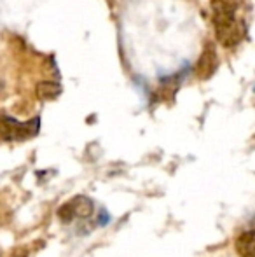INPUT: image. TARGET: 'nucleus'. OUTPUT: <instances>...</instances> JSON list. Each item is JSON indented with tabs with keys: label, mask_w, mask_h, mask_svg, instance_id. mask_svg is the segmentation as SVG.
<instances>
[{
	"label": "nucleus",
	"mask_w": 255,
	"mask_h": 257,
	"mask_svg": "<svg viewBox=\"0 0 255 257\" xmlns=\"http://www.w3.org/2000/svg\"><path fill=\"white\" fill-rule=\"evenodd\" d=\"M217 67H218V58H217V51H215V46L211 42H206V46H204L203 53H201L196 65L197 79H201V81L210 79L215 74Z\"/></svg>",
	"instance_id": "obj_3"
},
{
	"label": "nucleus",
	"mask_w": 255,
	"mask_h": 257,
	"mask_svg": "<svg viewBox=\"0 0 255 257\" xmlns=\"http://www.w3.org/2000/svg\"><path fill=\"white\" fill-rule=\"evenodd\" d=\"M236 252L241 257H253L255 252V236L253 231H245L236 240Z\"/></svg>",
	"instance_id": "obj_4"
},
{
	"label": "nucleus",
	"mask_w": 255,
	"mask_h": 257,
	"mask_svg": "<svg viewBox=\"0 0 255 257\" xmlns=\"http://www.w3.org/2000/svg\"><path fill=\"white\" fill-rule=\"evenodd\" d=\"M37 132H39L37 117L28 122H20L13 117H7V115L0 117V137L4 140H25L37 135Z\"/></svg>",
	"instance_id": "obj_2"
},
{
	"label": "nucleus",
	"mask_w": 255,
	"mask_h": 257,
	"mask_svg": "<svg viewBox=\"0 0 255 257\" xmlns=\"http://www.w3.org/2000/svg\"><path fill=\"white\" fill-rule=\"evenodd\" d=\"M70 206H72V212H74V215L88 217V215H91V212H93L91 200H88V198H84V196H77L75 200H72Z\"/></svg>",
	"instance_id": "obj_6"
},
{
	"label": "nucleus",
	"mask_w": 255,
	"mask_h": 257,
	"mask_svg": "<svg viewBox=\"0 0 255 257\" xmlns=\"http://www.w3.org/2000/svg\"><path fill=\"white\" fill-rule=\"evenodd\" d=\"M241 0H211V21L217 41L224 48H234L245 37V25L236 18Z\"/></svg>",
	"instance_id": "obj_1"
},
{
	"label": "nucleus",
	"mask_w": 255,
	"mask_h": 257,
	"mask_svg": "<svg viewBox=\"0 0 255 257\" xmlns=\"http://www.w3.org/2000/svg\"><path fill=\"white\" fill-rule=\"evenodd\" d=\"M62 93V86L58 82L51 81H42L37 84V96L42 102H49V100H55L56 96H60Z\"/></svg>",
	"instance_id": "obj_5"
},
{
	"label": "nucleus",
	"mask_w": 255,
	"mask_h": 257,
	"mask_svg": "<svg viewBox=\"0 0 255 257\" xmlns=\"http://www.w3.org/2000/svg\"><path fill=\"white\" fill-rule=\"evenodd\" d=\"M110 222V215L109 212H107L105 208H102V212H100V219H98V224L100 226H107V224Z\"/></svg>",
	"instance_id": "obj_7"
}]
</instances>
